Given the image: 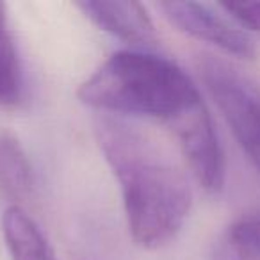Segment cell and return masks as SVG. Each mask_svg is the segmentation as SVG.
Listing matches in <instances>:
<instances>
[{"instance_id":"cell-8","label":"cell","mask_w":260,"mask_h":260,"mask_svg":"<svg viewBox=\"0 0 260 260\" xmlns=\"http://www.w3.org/2000/svg\"><path fill=\"white\" fill-rule=\"evenodd\" d=\"M212 260H260V210L230 223L212 248Z\"/></svg>"},{"instance_id":"cell-2","label":"cell","mask_w":260,"mask_h":260,"mask_svg":"<svg viewBox=\"0 0 260 260\" xmlns=\"http://www.w3.org/2000/svg\"><path fill=\"white\" fill-rule=\"evenodd\" d=\"M77 96L102 112L160 121L175 138L207 112L191 77L173 61L150 52L112 54L80 84Z\"/></svg>"},{"instance_id":"cell-6","label":"cell","mask_w":260,"mask_h":260,"mask_svg":"<svg viewBox=\"0 0 260 260\" xmlns=\"http://www.w3.org/2000/svg\"><path fill=\"white\" fill-rule=\"evenodd\" d=\"M2 232L13 260H59L38 223L20 205L6 209Z\"/></svg>"},{"instance_id":"cell-7","label":"cell","mask_w":260,"mask_h":260,"mask_svg":"<svg viewBox=\"0 0 260 260\" xmlns=\"http://www.w3.org/2000/svg\"><path fill=\"white\" fill-rule=\"evenodd\" d=\"M32 166L20 139L11 130H0V191L18 205L32 194Z\"/></svg>"},{"instance_id":"cell-9","label":"cell","mask_w":260,"mask_h":260,"mask_svg":"<svg viewBox=\"0 0 260 260\" xmlns=\"http://www.w3.org/2000/svg\"><path fill=\"white\" fill-rule=\"evenodd\" d=\"M23 96L22 64L9 27L8 8L0 2V107L15 109Z\"/></svg>"},{"instance_id":"cell-10","label":"cell","mask_w":260,"mask_h":260,"mask_svg":"<svg viewBox=\"0 0 260 260\" xmlns=\"http://www.w3.org/2000/svg\"><path fill=\"white\" fill-rule=\"evenodd\" d=\"M219 6L239 27L260 34V2H221Z\"/></svg>"},{"instance_id":"cell-3","label":"cell","mask_w":260,"mask_h":260,"mask_svg":"<svg viewBox=\"0 0 260 260\" xmlns=\"http://www.w3.org/2000/svg\"><path fill=\"white\" fill-rule=\"evenodd\" d=\"M196 68L235 141L260 173V86L216 55H198Z\"/></svg>"},{"instance_id":"cell-5","label":"cell","mask_w":260,"mask_h":260,"mask_svg":"<svg viewBox=\"0 0 260 260\" xmlns=\"http://www.w3.org/2000/svg\"><path fill=\"white\" fill-rule=\"evenodd\" d=\"M75 6L94 25L126 43L145 48H153L159 43L152 18L139 2L84 0Z\"/></svg>"},{"instance_id":"cell-4","label":"cell","mask_w":260,"mask_h":260,"mask_svg":"<svg viewBox=\"0 0 260 260\" xmlns=\"http://www.w3.org/2000/svg\"><path fill=\"white\" fill-rule=\"evenodd\" d=\"M159 9L182 32L214 45L234 57L255 59V41L210 6L200 2H160Z\"/></svg>"},{"instance_id":"cell-1","label":"cell","mask_w":260,"mask_h":260,"mask_svg":"<svg viewBox=\"0 0 260 260\" xmlns=\"http://www.w3.org/2000/svg\"><path fill=\"white\" fill-rule=\"evenodd\" d=\"M94 136L123 192L128 232L138 246L159 249L184 228L192 192L184 171L138 126L102 114Z\"/></svg>"}]
</instances>
